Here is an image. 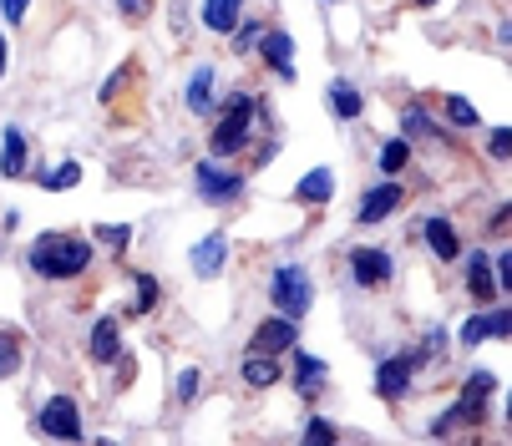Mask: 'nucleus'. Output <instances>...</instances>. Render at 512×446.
<instances>
[{
  "mask_svg": "<svg viewBox=\"0 0 512 446\" xmlns=\"http://www.w3.org/2000/svg\"><path fill=\"white\" fill-rule=\"evenodd\" d=\"M325 112L350 127V122L365 117V92H360L350 77H330V87H325Z\"/></svg>",
  "mask_w": 512,
  "mask_h": 446,
  "instance_id": "30",
  "label": "nucleus"
},
{
  "mask_svg": "<svg viewBox=\"0 0 512 446\" xmlns=\"http://www.w3.org/2000/svg\"><path fill=\"white\" fill-rule=\"evenodd\" d=\"M457 269H462V289H467V300H472V305H497V300H502L497 269H492V249L467 244L462 259H457Z\"/></svg>",
  "mask_w": 512,
  "mask_h": 446,
  "instance_id": "18",
  "label": "nucleus"
},
{
  "mask_svg": "<svg viewBox=\"0 0 512 446\" xmlns=\"http://www.w3.org/2000/svg\"><path fill=\"white\" fill-rule=\"evenodd\" d=\"M300 441H320V446H335V441H345V431L320 411V406H310L305 411V421H300Z\"/></svg>",
  "mask_w": 512,
  "mask_h": 446,
  "instance_id": "36",
  "label": "nucleus"
},
{
  "mask_svg": "<svg viewBox=\"0 0 512 446\" xmlns=\"http://www.w3.org/2000/svg\"><path fill=\"white\" fill-rule=\"evenodd\" d=\"M497 396H502L497 370H487V365H472L467 376H462V386H457V396H452L442 411H436V416L426 421V436H431V441H452V436L482 441V436H487V421H492V406H497Z\"/></svg>",
  "mask_w": 512,
  "mask_h": 446,
  "instance_id": "2",
  "label": "nucleus"
},
{
  "mask_svg": "<svg viewBox=\"0 0 512 446\" xmlns=\"http://www.w3.org/2000/svg\"><path fill=\"white\" fill-rule=\"evenodd\" d=\"M203 396V365L198 360H183L173 370V411H193Z\"/></svg>",
  "mask_w": 512,
  "mask_h": 446,
  "instance_id": "32",
  "label": "nucleus"
},
{
  "mask_svg": "<svg viewBox=\"0 0 512 446\" xmlns=\"http://www.w3.org/2000/svg\"><path fill=\"white\" fill-rule=\"evenodd\" d=\"M345 269H350V284L365 289V294H376L396 279V254L386 244H350L345 249Z\"/></svg>",
  "mask_w": 512,
  "mask_h": 446,
  "instance_id": "12",
  "label": "nucleus"
},
{
  "mask_svg": "<svg viewBox=\"0 0 512 446\" xmlns=\"http://www.w3.org/2000/svg\"><path fill=\"white\" fill-rule=\"evenodd\" d=\"M426 370H431V365L421 360V350H416V345L391 350V355H381V360H376L371 391H376V401H386V406H406V401L416 396V386H421Z\"/></svg>",
  "mask_w": 512,
  "mask_h": 446,
  "instance_id": "6",
  "label": "nucleus"
},
{
  "mask_svg": "<svg viewBox=\"0 0 512 446\" xmlns=\"http://www.w3.org/2000/svg\"><path fill=\"white\" fill-rule=\"evenodd\" d=\"M193 198L203 208H224V213H239L249 203V168L244 163H229V158H198L193 163Z\"/></svg>",
  "mask_w": 512,
  "mask_h": 446,
  "instance_id": "4",
  "label": "nucleus"
},
{
  "mask_svg": "<svg viewBox=\"0 0 512 446\" xmlns=\"http://www.w3.org/2000/svg\"><path fill=\"white\" fill-rule=\"evenodd\" d=\"M218 97H224V77H218V66L213 61H193L188 77H183V112L193 122H208Z\"/></svg>",
  "mask_w": 512,
  "mask_h": 446,
  "instance_id": "17",
  "label": "nucleus"
},
{
  "mask_svg": "<svg viewBox=\"0 0 512 446\" xmlns=\"http://www.w3.org/2000/svg\"><path fill=\"white\" fill-rule=\"evenodd\" d=\"M26 350H31L26 330L16 320H0V386H11L26 370Z\"/></svg>",
  "mask_w": 512,
  "mask_h": 446,
  "instance_id": "29",
  "label": "nucleus"
},
{
  "mask_svg": "<svg viewBox=\"0 0 512 446\" xmlns=\"http://www.w3.org/2000/svg\"><path fill=\"white\" fill-rule=\"evenodd\" d=\"M234 381L249 396H269L274 386H284V355H269V350H249L244 345V355L234 365Z\"/></svg>",
  "mask_w": 512,
  "mask_h": 446,
  "instance_id": "20",
  "label": "nucleus"
},
{
  "mask_svg": "<svg viewBox=\"0 0 512 446\" xmlns=\"http://www.w3.org/2000/svg\"><path fill=\"white\" fill-rule=\"evenodd\" d=\"M0 234H21V208H6V213H0Z\"/></svg>",
  "mask_w": 512,
  "mask_h": 446,
  "instance_id": "43",
  "label": "nucleus"
},
{
  "mask_svg": "<svg viewBox=\"0 0 512 446\" xmlns=\"http://www.w3.org/2000/svg\"><path fill=\"white\" fill-rule=\"evenodd\" d=\"M36 168V147L26 137V127L6 122L0 127V183H26Z\"/></svg>",
  "mask_w": 512,
  "mask_h": 446,
  "instance_id": "22",
  "label": "nucleus"
},
{
  "mask_svg": "<svg viewBox=\"0 0 512 446\" xmlns=\"http://www.w3.org/2000/svg\"><path fill=\"white\" fill-rule=\"evenodd\" d=\"M158 6H163V0H112V11H117V21L127 31H148L153 16H158Z\"/></svg>",
  "mask_w": 512,
  "mask_h": 446,
  "instance_id": "35",
  "label": "nucleus"
},
{
  "mask_svg": "<svg viewBox=\"0 0 512 446\" xmlns=\"http://www.w3.org/2000/svg\"><path fill=\"white\" fill-rule=\"evenodd\" d=\"M87 234H92V244L107 264H127V254L137 244V223H92Z\"/></svg>",
  "mask_w": 512,
  "mask_h": 446,
  "instance_id": "28",
  "label": "nucleus"
},
{
  "mask_svg": "<svg viewBox=\"0 0 512 446\" xmlns=\"http://www.w3.org/2000/svg\"><path fill=\"white\" fill-rule=\"evenodd\" d=\"M421 97L431 102V112L442 117L457 137H477L482 132V107L472 97H462V92H421Z\"/></svg>",
  "mask_w": 512,
  "mask_h": 446,
  "instance_id": "23",
  "label": "nucleus"
},
{
  "mask_svg": "<svg viewBox=\"0 0 512 446\" xmlns=\"http://www.w3.org/2000/svg\"><path fill=\"white\" fill-rule=\"evenodd\" d=\"M507 234H512V198H497L492 213H487V223H482V239L487 244H502Z\"/></svg>",
  "mask_w": 512,
  "mask_h": 446,
  "instance_id": "39",
  "label": "nucleus"
},
{
  "mask_svg": "<svg viewBox=\"0 0 512 446\" xmlns=\"http://www.w3.org/2000/svg\"><path fill=\"white\" fill-rule=\"evenodd\" d=\"M416 350H421V360H426V365H442V360H447V350H452L447 325H426V330L416 335Z\"/></svg>",
  "mask_w": 512,
  "mask_h": 446,
  "instance_id": "37",
  "label": "nucleus"
},
{
  "mask_svg": "<svg viewBox=\"0 0 512 446\" xmlns=\"http://www.w3.org/2000/svg\"><path fill=\"white\" fill-rule=\"evenodd\" d=\"M97 244L87 229H41L26 249H21V264L31 279L41 284H87L92 269H97Z\"/></svg>",
  "mask_w": 512,
  "mask_h": 446,
  "instance_id": "1",
  "label": "nucleus"
},
{
  "mask_svg": "<svg viewBox=\"0 0 512 446\" xmlns=\"http://www.w3.org/2000/svg\"><path fill=\"white\" fill-rule=\"evenodd\" d=\"M82 178H87V163L82 158H56V163L31 168V188H41V193H77Z\"/></svg>",
  "mask_w": 512,
  "mask_h": 446,
  "instance_id": "25",
  "label": "nucleus"
},
{
  "mask_svg": "<svg viewBox=\"0 0 512 446\" xmlns=\"http://www.w3.org/2000/svg\"><path fill=\"white\" fill-rule=\"evenodd\" d=\"M31 431L41 436V441H87V406H82V396H71V391H51V396H41L36 401V411H31Z\"/></svg>",
  "mask_w": 512,
  "mask_h": 446,
  "instance_id": "7",
  "label": "nucleus"
},
{
  "mask_svg": "<svg viewBox=\"0 0 512 446\" xmlns=\"http://www.w3.org/2000/svg\"><path fill=\"white\" fill-rule=\"evenodd\" d=\"M259 137V122H254V87H224L213 117H208V158H229V163H244V153Z\"/></svg>",
  "mask_w": 512,
  "mask_h": 446,
  "instance_id": "3",
  "label": "nucleus"
},
{
  "mask_svg": "<svg viewBox=\"0 0 512 446\" xmlns=\"http://www.w3.org/2000/svg\"><path fill=\"white\" fill-rule=\"evenodd\" d=\"M122 350H127V320H122L117 310L92 315V325H87V345H82L87 365H92V370H107Z\"/></svg>",
  "mask_w": 512,
  "mask_h": 446,
  "instance_id": "14",
  "label": "nucleus"
},
{
  "mask_svg": "<svg viewBox=\"0 0 512 446\" xmlns=\"http://www.w3.org/2000/svg\"><path fill=\"white\" fill-rule=\"evenodd\" d=\"M289 203H295V208H330L335 203V168L300 173L295 188H289Z\"/></svg>",
  "mask_w": 512,
  "mask_h": 446,
  "instance_id": "27",
  "label": "nucleus"
},
{
  "mask_svg": "<svg viewBox=\"0 0 512 446\" xmlns=\"http://www.w3.org/2000/svg\"><path fill=\"white\" fill-rule=\"evenodd\" d=\"M269 310H279L289 320H305L315 310V274L300 259H279L269 269Z\"/></svg>",
  "mask_w": 512,
  "mask_h": 446,
  "instance_id": "8",
  "label": "nucleus"
},
{
  "mask_svg": "<svg viewBox=\"0 0 512 446\" xmlns=\"http://www.w3.org/2000/svg\"><path fill=\"white\" fill-rule=\"evenodd\" d=\"M284 386L300 396V406H320L330 396V360L305 350V345H295L284 355Z\"/></svg>",
  "mask_w": 512,
  "mask_h": 446,
  "instance_id": "10",
  "label": "nucleus"
},
{
  "mask_svg": "<svg viewBox=\"0 0 512 446\" xmlns=\"http://www.w3.org/2000/svg\"><path fill=\"white\" fill-rule=\"evenodd\" d=\"M36 11V0H0V21H6V31H21Z\"/></svg>",
  "mask_w": 512,
  "mask_h": 446,
  "instance_id": "41",
  "label": "nucleus"
},
{
  "mask_svg": "<svg viewBox=\"0 0 512 446\" xmlns=\"http://www.w3.org/2000/svg\"><path fill=\"white\" fill-rule=\"evenodd\" d=\"M300 345V320H289L279 310L259 315V325L249 330V350H269V355H289Z\"/></svg>",
  "mask_w": 512,
  "mask_h": 446,
  "instance_id": "24",
  "label": "nucleus"
},
{
  "mask_svg": "<svg viewBox=\"0 0 512 446\" xmlns=\"http://www.w3.org/2000/svg\"><path fill=\"white\" fill-rule=\"evenodd\" d=\"M6 77H11V31L0 26V82H6Z\"/></svg>",
  "mask_w": 512,
  "mask_h": 446,
  "instance_id": "42",
  "label": "nucleus"
},
{
  "mask_svg": "<svg viewBox=\"0 0 512 446\" xmlns=\"http://www.w3.org/2000/svg\"><path fill=\"white\" fill-rule=\"evenodd\" d=\"M259 31H264V16H244V21L229 31V51H234L239 61H249V56H254V41H259Z\"/></svg>",
  "mask_w": 512,
  "mask_h": 446,
  "instance_id": "38",
  "label": "nucleus"
},
{
  "mask_svg": "<svg viewBox=\"0 0 512 446\" xmlns=\"http://www.w3.org/2000/svg\"><path fill=\"white\" fill-rule=\"evenodd\" d=\"M411 168H416V147H411L401 132L376 147V173H381V178H406Z\"/></svg>",
  "mask_w": 512,
  "mask_h": 446,
  "instance_id": "31",
  "label": "nucleus"
},
{
  "mask_svg": "<svg viewBox=\"0 0 512 446\" xmlns=\"http://www.w3.org/2000/svg\"><path fill=\"white\" fill-rule=\"evenodd\" d=\"M137 82H142V56H122V61L107 71V82L97 87V102H102L117 122H127V117H132V112H127V102H137V97H142V87H137Z\"/></svg>",
  "mask_w": 512,
  "mask_h": 446,
  "instance_id": "16",
  "label": "nucleus"
},
{
  "mask_svg": "<svg viewBox=\"0 0 512 446\" xmlns=\"http://www.w3.org/2000/svg\"><path fill=\"white\" fill-rule=\"evenodd\" d=\"M487 340H512V305L507 300H497V305H472V315L457 325V345L462 350H477V345H487Z\"/></svg>",
  "mask_w": 512,
  "mask_h": 446,
  "instance_id": "13",
  "label": "nucleus"
},
{
  "mask_svg": "<svg viewBox=\"0 0 512 446\" xmlns=\"http://www.w3.org/2000/svg\"><path fill=\"white\" fill-rule=\"evenodd\" d=\"M229 254H234V239L229 229H208L193 249H188V274L198 284H213V279H224L229 274Z\"/></svg>",
  "mask_w": 512,
  "mask_h": 446,
  "instance_id": "19",
  "label": "nucleus"
},
{
  "mask_svg": "<svg viewBox=\"0 0 512 446\" xmlns=\"http://www.w3.org/2000/svg\"><path fill=\"white\" fill-rule=\"evenodd\" d=\"M416 198V188L406 178H376L371 188L360 193V208H355V223L360 229H381V223H391L406 203Z\"/></svg>",
  "mask_w": 512,
  "mask_h": 446,
  "instance_id": "11",
  "label": "nucleus"
},
{
  "mask_svg": "<svg viewBox=\"0 0 512 446\" xmlns=\"http://www.w3.org/2000/svg\"><path fill=\"white\" fill-rule=\"evenodd\" d=\"M244 6H249V0H198V26H203L213 41H229V31L249 16Z\"/></svg>",
  "mask_w": 512,
  "mask_h": 446,
  "instance_id": "26",
  "label": "nucleus"
},
{
  "mask_svg": "<svg viewBox=\"0 0 512 446\" xmlns=\"http://www.w3.org/2000/svg\"><path fill=\"white\" fill-rule=\"evenodd\" d=\"M295 31H289L284 21H264V31H259V41H254V56L249 61H259V71L269 82H279V87H295L300 82V66H295Z\"/></svg>",
  "mask_w": 512,
  "mask_h": 446,
  "instance_id": "9",
  "label": "nucleus"
},
{
  "mask_svg": "<svg viewBox=\"0 0 512 446\" xmlns=\"http://www.w3.org/2000/svg\"><path fill=\"white\" fill-rule=\"evenodd\" d=\"M320 6H335V0H320Z\"/></svg>",
  "mask_w": 512,
  "mask_h": 446,
  "instance_id": "46",
  "label": "nucleus"
},
{
  "mask_svg": "<svg viewBox=\"0 0 512 446\" xmlns=\"http://www.w3.org/2000/svg\"><path fill=\"white\" fill-rule=\"evenodd\" d=\"M107 370H112V396H122V391L137 381V355H132V350H122V355H117Z\"/></svg>",
  "mask_w": 512,
  "mask_h": 446,
  "instance_id": "40",
  "label": "nucleus"
},
{
  "mask_svg": "<svg viewBox=\"0 0 512 446\" xmlns=\"http://www.w3.org/2000/svg\"><path fill=\"white\" fill-rule=\"evenodd\" d=\"M411 11H436V6H447V0H406Z\"/></svg>",
  "mask_w": 512,
  "mask_h": 446,
  "instance_id": "44",
  "label": "nucleus"
},
{
  "mask_svg": "<svg viewBox=\"0 0 512 446\" xmlns=\"http://www.w3.org/2000/svg\"><path fill=\"white\" fill-rule=\"evenodd\" d=\"M122 274H127L132 294H127V305H122L117 315H122L127 325H142V320H153V315H158V310L168 305V284H163V279H158L153 269H132V264H127Z\"/></svg>",
  "mask_w": 512,
  "mask_h": 446,
  "instance_id": "15",
  "label": "nucleus"
},
{
  "mask_svg": "<svg viewBox=\"0 0 512 446\" xmlns=\"http://www.w3.org/2000/svg\"><path fill=\"white\" fill-rule=\"evenodd\" d=\"M6 249H11V239H6V234H0V259H6Z\"/></svg>",
  "mask_w": 512,
  "mask_h": 446,
  "instance_id": "45",
  "label": "nucleus"
},
{
  "mask_svg": "<svg viewBox=\"0 0 512 446\" xmlns=\"http://www.w3.org/2000/svg\"><path fill=\"white\" fill-rule=\"evenodd\" d=\"M482 153H487V163L492 168H507L512 163V127L507 122H482Z\"/></svg>",
  "mask_w": 512,
  "mask_h": 446,
  "instance_id": "34",
  "label": "nucleus"
},
{
  "mask_svg": "<svg viewBox=\"0 0 512 446\" xmlns=\"http://www.w3.org/2000/svg\"><path fill=\"white\" fill-rule=\"evenodd\" d=\"M396 127H401V137L416 147V153H442V158H462V137L431 112V102L426 97H401V107H396Z\"/></svg>",
  "mask_w": 512,
  "mask_h": 446,
  "instance_id": "5",
  "label": "nucleus"
},
{
  "mask_svg": "<svg viewBox=\"0 0 512 446\" xmlns=\"http://www.w3.org/2000/svg\"><path fill=\"white\" fill-rule=\"evenodd\" d=\"M416 234H421V244H426V254H431L436 264H457L462 249H467V234L457 229L452 213H426Z\"/></svg>",
  "mask_w": 512,
  "mask_h": 446,
  "instance_id": "21",
  "label": "nucleus"
},
{
  "mask_svg": "<svg viewBox=\"0 0 512 446\" xmlns=\"http://www.w3.org/2000/svg\"><path fill=\"white\" fill-rule=\"evenodd\" d=\"M158 11L168 16V36H173V46H188V41H193V26H198V0H163Z\"/></svg>",
  "mask_w": 512,
  "mask_h": 446,
  "instance_id": "33",
  "label": "nucleus"
}]
</instances>
